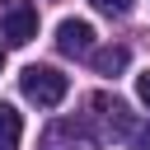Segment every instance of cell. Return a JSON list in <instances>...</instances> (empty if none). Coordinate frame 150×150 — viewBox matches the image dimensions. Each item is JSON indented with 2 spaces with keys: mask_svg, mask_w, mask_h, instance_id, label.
I'll use <instances>...</instances> for the list:
<instances>
[{
  "mask_svg": "<svg viewBox=\"0 0 150 150\" xmlns=\"http://www.w3.org/2000/svg\"><path fill=\"white\" fill-rule=\"evenodd\" d=\"M89 103L98 108V117H103V127H108L112 141H131V136H136V117H131V108H127L122 98H112V94H94Z\"/></svg>",
  "mask_w": 150,
  "mask_h": 150,
  "instance_id": "4",
  "label": "cell"
},
{
  "mask_svg": "<svg viewBox=\"0 0 150 150\" xmlns=\"http://www.w3.org/2000/svg\"><path fill=\"white\" fill-rule=\"evenodd\" d=\"M42 150H98V136L89 122H75V117H61L42 131Z\"/></svg>",
  "mask_w": 150,
  "mask_h": 150,
  "instance_id": "3",
  "label": "cell"
},
{
  "mask_svg": "<svg viewBox=\"0 0 150 150\" xmlns=\"http://www.w3.org/2000/svg\"><path fill=\"white\" fill-rule=\"evenodd\" d=\"M131 141H136V145H141V150H150V127H145V131H136V136H131Z\"/></svg>",
  "mask_w": 150,
  "mask_h": 150,
  "instance_id": "10",
  "label": "cell"
},
{
  "mask_svg": "<svg viewBox=\"0 0 150 150\" xmlns=\"http://www.w3.org/2000/svg\"><path fill=\"white\" fill-rule=\"evenodd\" d=\"M94 9H103V14H112V19H122V14L131 9V0H94Z\"/></svg>",
  "mask_w": 150,
  "mask_h": 150,
  "instance_id": "8",
  "label": "cell"
},
{
  "mask_svg": "<svg viewBox=\"0 0 150 150\" xmlns=\"http://www.w3.org/2000/svg\"><path fill=\"white\" fill-rule=\"evenodd\" d=\"M19 136H23V117L9 103H0V150H19Z\"/></svg>",
  "mask_w": 150,
  "mask_h": 150,
  "instance_id": "7",
  "label": "cell"
},
{
  "mask_svg": "<svg viewBox=\"0 0 150 150\" xmlns=\"http://www.w3.org/2000/svg\"><path fill=\"white\" fill-rule=\"evenodd\" d=\"M0 38L5 47H23L38 38V5L33 0H0Z\"/></svg>",
  "mask_w": 150,
  "mask_h": 150,
  "instance_id": "2",
  "label": "cell"
},
{
  "mask_svg": "<svg viewBox=\"0 0 150 150\" xmlns=\"http://www.w3.org/2000/svg\"><path fill=\"white\" fill-rule=\"evenodd\" d=\"M0 66H5V47H0Z\"/></svg>",
  "mask_w": 150,
  "mask_h": 150,
  "instance_id": "11",
  "label": "cell"
},
{
  "mask_svg": "<svg viewBox=\"0 0 150 150\" xmlns=\"http://www.w3.org/2000/svg\"><path fill=\"white\" fill-rule=\"evenodd\" d=\"M89 61H94L98 75H122L127 61H131V52L127 47H98V52H89Z\"/></svg>",
  "mask_w": 150,
  "mask_h": 150,
  "instance_id": "6",
  "label": "cell"
},
{
  "mask_svg": "<svg viewBox=\"0 0 150 150\" xmlns=\"http://www.w3.org/2000/svg\"><path fill=\"white\" fill-rule=\"evenodd\" d=\"M19 89H23V98L38 103V108H56V103L66 98L70 80H66L56 66H28V70L19 75Z\"/></svg>",
  "mask_w": 150,
  "mask_h": 150,
  "instance_id": "1",
  "label": "cell"
},
{
  "mask_svg": "<svg viewBox=\"0 0 150 150\" xmlns=\"http://www.w3.org/2000/svg\"><path fill=\"white\" fill-rule=\"evenodd\" d=\"M56 52L61 56H89L94 52V28L84 19H61L56 28Z\"/></svg>",
  "mask_w": 150,
  "mask_h": 150,
  "instance_id": "5",
  "label": "cell"
},
{
  "mask_svg": "<svg viewBox=\"0 0 150 150\" xmlns=\"http://www.w3.org/2000/svg\"><path fill=\"white\" fill-rule=\"evenodd\" d=\"M136 94H141V103L150 108V70H145V75H136Z\"/></svg>",
  "mask_w": 150,
  "mask_h": 150,
  "instance_id": "9",
  "label": "cell"
}]
</instances>
